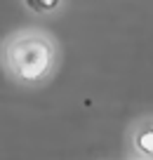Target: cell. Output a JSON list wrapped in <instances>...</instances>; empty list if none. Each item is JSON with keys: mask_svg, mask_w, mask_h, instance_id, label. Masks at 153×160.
Returning <instances> with one entry per match:
<instances>
[{"mask_svg": "<svg viewBox=\"0 0 153 160\" xmlns=\"http://www.w3.org/2000/svg\"><path fill=\"white\" fill-rule=\"evenodd\" d=\"M24 5L33 14H54V12L61 10L64 0H24Z\"/></svg>", "mask_w": 153, "mask_h": 160, "instance_id": "3", "label": "cell"}, {"mask_svg": "<svg viewBox=\"0 0 153 160\" xmlns=\"http://www.w3.org/2000/svg\"><path fill=\"white\" fill-rule=\"evenodd\" d=\"M130 148L134 158L153 160V115L137 120L130 130Z\"/></svg>", "mask_w": 153, "mask_h": 160, "instance_id": "2", "label": "cell"}, {"mask_svg": "<svg viewBox=\"0 0 153 160\" xmlns=\"http://www.w3.org/2000/svg\"><path fill=\"white\" fill-rule=\"evenodd\" d=\"M134 160H139V158H134Z\"/></svg>", "mask_w": 153, "mask_h": 160, "instance_id": "4", "label": "cell"}, {"mask_svg": "<svg viewBox=\"0 0 153 160\" xmlns=\"http://www.w3.org/2000/svg\"><path fill=\"white\" fill-rule=\"evenodd\" d=\"M0 64L17 85L35 90L45 85L59 66V45L43 28H24L3 42Z\"/></svg>", "mask_w": 153, "mask_h": 160, "instance_id": "1", "label": "cell"}]
</instances>
